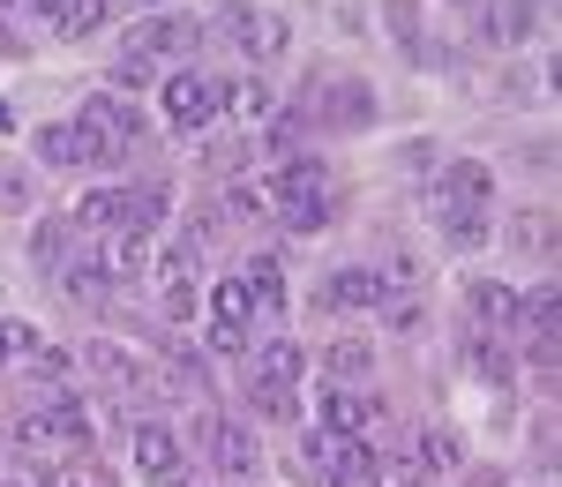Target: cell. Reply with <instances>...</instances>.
<instances>
[{
    "label": "cell",
    "instance_id": "ac0fdd59",
    "mask_svg": "<svg viewBox=\"0 0 562 487\" xmlns=\"http://www.w3.org/2000/svg\"><path fill=\"white\" fill-rule=\"evenodd\" d=\"M76 225H90V233H128V188H83Z\"/></svg>",
    "mask_w": 562,
    "mask_h": 487
},
{
    "label": "cell",
    "instance_id": "7c38bea8",
    "mask_svg": "<svg viewBox=\"0 0 562 487\" xmlns=\"http://www.w3.org/2000/svg\"><path fill=\"white\" fill-rule=\"evenodd\" d=\"M465 308H473V330H503V338H518V330H525V301L510 293V285H495V278L465 293Z\"/></svg>",
    "mask_w": 562,
    "mask_h": 487
},
{
    "label": "cell",
    "instance_id": "d4e9b609",
    "mask_svg": "<svg viewBox=\"0 0 562 487\" xmlns=\"http://www.w3.org/2000/svg\"><path fill=\"white\" fill-rule=\"evenodd\" d=\"M105 15H113L105 0H60V8H53V31H60V38H90Z\"/></svg>",
    "mask_w": 562,
    "mask_h": 487
},
{
    "label": "cell",
    "instance_id": "30bf717a",
    "mask_svg": "<svg viewBox=\"0 0 562 487\" xmlns=\"http://www.w3.org/2000/svg\"><path fill=\"white\" fill-rule=\"evenodd\" d=\"M180 45H195V23H180L173 8H150V15L128 31V53H135V60H166V53H180Z\"/></svg>",
    "mask_w": 562,
    "mask_h": 487
},
{
    "label": "cell",
    "instance_id": "ee69618b",
    "mask_svg": "<svg viewBox=\"0 0 562 487\" xmlns=\"http://www.w3.org/2000/svg\"><path fill=\"white\" fill-rule=\"evenodd\" d=\"M135 8H143V15H150V8H173V0H135Z\"/></svg>",
    "mask_w": 562,
    "mask_h": 487
},
{
    "label": "cell",
    "instance_id": "d590c367",
    "mask_svg": "<svg viewBox=\"0 0 562 487\" xmlns=\"http://www.w3.org/2000/svg\"><path fill=\"white\" fill-rule=\"evenodd\" d=\"M31 211V173H0V218H23Z\"/></svg>",
    "mask_w": 562,
    "mask_h": 487
},
{
    "label": "cell",
    "instance_id": "f546056e",
    "mask_svg": "<svg viewBox=\"0 0 562 487\" xmlns=\"http://www.w3.org/2000/svg\"><path fill=\"white\" fill-rule=\"evenodd\" d=\"M323 98H330V113H346L352 128H368V121H375V98H368L360 83H330Z\"/></svg>",
    "mask_w": 562,
    "mask_h": 487
},
{
    "label": "cell",
    "instance_id": "8992f818",
    "mask_svg": "<svg viewBox=\"0 0 562 487\" xmlns=\"http://www.w3.org/2000/svg\"><path fill=\"white\" fill-rule=\"evenodd\" d=\"M203 457H211L225 480H256V473H262L256 428H240V420H225V412H211V420H203Z\"/></svg>",
    "mask_w": 562,
    "mask_h": 487
},
{
    "label": "cell",
    "instance_id": "8d00e7d4",
    "mask_svg": "<svg viewBox=\"0 0 562 487\" xmlns=\"http://www.w3.org/2000/svg\"><path fill=\"white\" fill-rule=\"evenodd\" d=\"M375 315H383L390 330H413V322H420V301H413V293H390V301H375Z\"/></svg>",
    "mask_w": 562,
    "mask_h": 487
},
{
    "label": "cell",
    "instance_id": "6da1fadb",
    "mask_svg": "<svg viewBox=\"0 0 562 487\" xmlns=\"http://www.w3.org/2000/svg\"><path fill=\"white\" fill-rule=\"evenodd\" d=\"M262 203H270V218L285 233H323L330 211H338V188H330V173L315 158H285L278 173L262 180Z\"/></svg>",
    "mask_w": 562,
    "mask_h": 487
},
{
    "label": "cell",
    "instance_id": "4dcf8cb0",
    "mask_svg": "<svg viewBox=\"0 0 562 487\" xmlns=\"http://www.w3.org/2000/svg\"><path fill=\"white\" fill-rule=\"evenodd\" d=\"M217 211H225V218H270V203H262V188H256V180H233Z\"/></svg>",
    "mask_w": 562,
    "mask_h": 487
},
{
    "label": "cell",
    "instance_id": "3957f363",
    "mask_svg": "<svg viewBox=\"0 0 562 487\" xmlns=\"http://www.w3.org/2000/svg\"><path fill=\"white\" fill-rule=\"evenodd\" d=\"M211 31H217V38H233V53L256 60V68H270V60L293 45V23H285L278 8H256V0H217Z\"/></svg>",
    "mask_w": 562,
    "mask_h": 487
},
{
    "label": "cell",
    "instance_id": "7402d4cb",
    "mask_svg": "<svg viewBox=\"0 0 562 487\" xmlns=\"http://www.w3.org/2000/svg\"><path fill=\"white\" fill-rule=\"evenodd\" d=\"M240 285L256 293V315H278V308H285V270H278V256H256V263L240 270Z\"/></svg>",
    "mask_w": 562,
    "mask_h": 487
},
{
    "label": "cell",
    "instance_id": "e0dca14e",
    "mask_svg": "<svg viewBox=\"0 0 562 487\" xmlns=\"http://www.w3.org/2000/svg\"><path fill=\"white\" fill-rule=\"evenodd\" d=\"M166 218H173V188H166V180H135V188H128V233L150 240Z\"/></svg>",
    "mask_w": 562,
    "mask_h": 487
},
{
    "label": "cell",
    "instance_id": "bcb514c9",
    "mask_svg": "<svg viewBox=\"0 0 562 487\" xmlns=\"http://www.w3.org/2000/svg\"><path fill=\"white\" fill-rule=\"evenodd\" d=\"M525 8H555V0H525Z\"/></svg>",
    "mask_w": 562,
    "mask_h": 487
},
{
    "label": "cell",
    "instance_id": "484cf974",
    "mask_svg": "<svg viewBox=\"0 0 562 487\" xmlns=\"http://www.w3.org/2000/svg\"><path fill=\"white\" fill-rule=\"evenodd\" d=\"M23 367H31V383H38L45 398H53V390H68V375H76V360L60 353V346H38V353L23 360Z\"/></svg>",
    "mask_w": 562,
    "mask_h": 487
},
{
    "label": "cell",
    "instance_id": "9a60e30c",
    "mask_svg": "<svg viewBox=\"0 0 562 487\" xmlns=\"http://www.w3.org/2000/svg\"><path fill=\"white\" fill-rule=\"evenodd\" d=\"M465 360H473L480 383H518V346H510L503 330H473V338H465Z\"/></svg>",
    "mask_w": 562,
    "mask_h": 487
},
{
    "label": "cell",
    "instance_id": "ab89813d",
    "mask_svg": "<svg viewBox=\"0 0 562 487\" xmlns=\"http://www.w3.org/2000/svg\"><path fill=\"white\" fill-rule=\"evenodd\" d=\"M150 487H195V465H188V457H180L173 473H158V480H150Z\"/></svg>",
    "mask_w": 562,
    "mask_h": 487
},
{
    "label": "cell",
    "instance_id": "7dc6e473",
    "mask_svg": "<svg viewBox=\"0 0 562 487\" xmlns=\"http://www.w3.org/2000/svg\"><path fill=\"white\" fill-rule=\"evenodd\" d=\"M0 8H23V0H0Z\"/></svg>",
    "mask_w": 562,
    "mask_h": 487
},
{
    "label": "cell",
    "instance_id": "83f0119b",
    "mask_svg": "<svg viewBox=\"0 0 562 487\" xmlns=\"http://www.w3.org/2000/svg\"><path fill=\"white\" fill-rule=\"evenodd\" d=\"M420 465H428V473H458V465H465V443H458L450 428H420Z\"/></svg>",
    "mask_w": 562,
    "mask_h": 487
},
{
    "label": "cell",
    "instance_id": "8fae6325",
    "mask_svg": "<svg viewBox=\"0 0 562 487\" xmlns=\"http://www.w3.org/2000/svg\"><path fill=\"white\" fill-rule=\"evenodd\" d=\"M270 113H278V98H270L262 76H233V83L217 90V121H233V128H262Z\"/></svg>",
    "mask_w": 562,
    "mask_h": 487
},
{
    "label": "cell",
    "instance_id": "277c9868",
    "mask_svg": "<svg viewBox=\"0 0 562 487\" xmlns=\"http://www.w3.org/2000/svg\"><path fill=\"white\" fill-rule=\"evenodd\" d=\"M420 203H428L435 225L458 218V211H487V203H495V173H487L480 158H450V166H442V173L420 188Z\"/></svg>",
    "mask_w": 562,
    "mask_h": 487
},
{
    "label": "cell",
    "instance_id": "5b68a950",
    "mask_svg": "<svg viewBox=\"0 0 562 487\" xmlns=\"http://www.w3.org/2000/svg\"><path fill=\"white\" fill-rule=\"evenodd\" d=\"M375 301H390L375 263H338V270H323V285H315V308L323 315H368Z\"/></svg>",
    "mask_w": 562,
    "mask_h": 487
},
{
    "label": "cell",
    "instance_id": "1f68e13d",
    "mask_svg": "<svg viewBox=\"0 0 562 487\" xmlns=\"http://www.w3.org/2000/svg\"><path fill=\"white\" fill-rule=\"evenodd\" d=\"M31 353H38V330L15 322V315H0V367H8V360H31Z\"/></svg>",
    "mask_w": 562,
    "mask_h": 487
},
{
    "label": "cell",
    "instance_id": "d6986e66",
    "mask_svg": "<svg viewBox=\"0 0 562 487\" xmlns=\"http://www.w3.org/2000/svg\"><path fill=\"white\" fill-rule=\"evenodd\" d=\"M98 263H105V278H113V285H128V278H143V270H150V240H143V233H105Z\"/></svg>",
    "mask_w": 562,
    "mask_h": 487
},
{
    "label": "cell",
    "instance_id": "4fadbf2b",
    "mask_svg": "<svg viewBox=\"0 0 562 487\" xmlns=\"http://www.w3.org/2000/svg\"><path fill=\"white\" fill-rule=\"evenodd\" d=\"M53 278H60V293L83 301V308H98V301L113 293V278H105V263H98V248H68V263L53 270Z\"/></svg>",
    "mask_w": 562,
    "mask_h": 487
},
{
    "label": "cell",
    "instance_id": "ba28073f",
    "mask_svg": "<svg viewBox=\"0 0 562 487\" xmlns=\"http://www.w3.org/2000/svg\"><path fill=\"white\" fill-rule=\"evenodd\" d=\"M158 105H166L173 128H211V121H217V83H211V76H195V68H173V76L158 83Z\"/></svg>",
    "mask_w": 562,
    "mask_h": 487
},
{
    "label": "cell",
    "instance_id": "cb8c5ba5",
    "mask_svg": "<svg viewBox=\"0 0 562 487\" xmlns=\"http://www.w3.org/2000/svg\"><path fill=\"white\" fill-rule=\"evenodd\" d=\"M60 263H68V225H60V218H38V225H31V270H45V278H53Z\"/></svg>",
    "mask_w": 562,
    "mask_h": 487
},
{
    "label": "cell",
    "instance_id": "d6a6232c",
    "mask_svg": "<svg viewBox=\"0 0 562 487\" xmlns=\"http://www.w3.org/2000/svg\"><path fill=\"white\" fill-rule=\"evenodd\" d=\"M90 375H105V383H128V375H135V360L128 353H121V346H90Z\"/></svg>",
    "mask_w": 562,
    "mask_h": 487
},
{
    "label": "cell",
    "instance_id": "60d3db41",
    "mask_svg": "<svg viewBox=\"0 0 562 487\" xmlns=\"http://www.w3.org/2000/svg\"><path fill=\"white\" fill-rule=\"evenodd\" d=\"M465 487H510V480H503L495 465H480V473H465Z\"/></svg>",
    "mask_w": 562,
    "mask_h": 487
},
{
    "label": "cell",
    "instance_id": "603a6c76",
    "mask_svg": "<svg viewBox=\"0 0 562 487\" xmlns=\"http://www.w3.org/2000/svg\"><path fill=\"white\" fill-rule=\"evenodd\" d=\"M38 158H45V166H60V173L90 166V158H83V135H76V121H53V128H38Z\"/></svg>",
    "mask_w": 562,
    "mask_h": 487
},
{
    "label": "cell",
    "instance_id": "74e56055",
    "mask_svg": "<svg viewBox=\"0 0 562 487\" xmlns=\"http://www.w3.org/2000/svg\"><path fill=\"white\" fill-rule=\"evenodd\" d=\"M143 83H158V68H150V60H135V53H121V68H113V90H143Z\"/></svg>",
    "mask_w": 562,
    "mask_h": 487
},
{
    "label": "cell",
    "instance_id": "f6af8a7d",
    "mask_svg": "<svg viewBox=\"0 0 562 487\" xmlns=\"http://www.w3.org/2000/svg\"><path fill=\"white\" fill-rule=\"evenodd\" d=\"M458 8H465V15H480V8H487V0H458Z\"/></svg>",
    "mask_w": 562,
    "mask_h": 487
},
{
    "label": "cell",
    "instance_id": "9c48e42d",
    "mask_svg": "<svg viewBox=\"0 0 562 487\" xmlns=\"http://www.w3.org/2000/svg\"><path fill=\"white\" fill-rule=\"evenodd\" d=\"M315 428H330V435H352V443H368V435H383V405L360 398L352 383H330L323 390V420Z\"/></svg>",
    "mask_w": 562,
    "mask_h": 487
},
{
    "label": "cell",
    "instance_id": "7a4b0ae2",
    "mask_svg": "<svg viewBox=\"0 0 562 487\" xmlns=\"http://www.w3.org/2000/svg\"><path fill=\"white\" fill-rule=\"evenodd\" d=\"M76 135H83V158H90V166H121L128 150H143L150 121L135 113L121 90H90L83 113H76Z\"/></svg>",
    "mask_w": 562,
    "mask_h": 487
},
{
    "label": "cell",
    "instance_id": "2e32d148",
    "mask_svg": "<svg viewBox=\"0 0 562 487\" xmlns=\"http://www.w3.org/2000/svg\"><path fill=\"white\" fill-rule=\"evenodd\" d=\"M135 465H143V480H158V473L180 465V435L166 420H143V428H135Z\"/></svg>",
    "mask_w": 562,
    "mask_h": 487
},
{
    "label": "cell",
    "instance_id": "e575fe53",
    "mask_svg": "<svg viewBox=\"0 0 562 487\" xmlns=\"http://www.w3.org/2000/svg\"><path fill=\"white\" fill-rule=\"evenodd\" d=\"M420 480H428L420 457H390V465H375V487H420Z\"/></svg>",
    "mask_w": 562,
    "mask_h": 487
},
{
    "label": "cell",
    "instance_id": "52a82bcc",
    "mask_svg": "<svg viewBox=\"0 0 562 487\" xmlns=\"http://www.w3.org/2000/svg\"><path fill=\"white\" fill-rule=\"evenodd\" d=\"M293 383H301V346H293V338H270L256 353V405L285 420V412H293Z\"/></svg>",
    "mask_w": 562,
    "mask_h": 487
},
{
    "label": "cell",
    "instance_id": "5bb4252c",
    "mask_svg": "<svg viewBox=\"0 0 562 487\" xmlns=\"http://www.w3.org/2000/svg\"><path fill=\"white\" fill-rule=\"evenodd\" d=\"M473 23H480V38H487V45H525V38H532V23H540V8H525V0H487Z\"/></svg>",
    "mask_w": 562,
    "mask_h": 487
},
{
    "label": "cell",
    "instance_id": "b9f144b4",
    "mask_svg": "<svg viewBox=\"0 0 562 487\" xmlns=\"http://www.w3.org/2000/svg\"><path fill=\"white\" fill-rule=\"evenodd\" d=\"M0 487H60V480H53V473H38V480H31V473H8Z\"/></svg>",
    "mask_w": 562,
    "mask_h": 487
},
{
    "label": "cell",
    "instance_id": "44dd1931",
    "mask_svg": "<svg viewBox=\"0 0 562 487\" xmlns=\"http://www.w3.org/2000/svg\"><path fill=\"white\" fill-rule=\"evenodd\" d=\"M323 375H330V383H368V375H375V346H368V338H330Z\"/></svg>",
    "mask_w": 562,
    "mask_h": 487
},
{
    "label": "cell",
    "instance_id": "f1b7e54d",
    "mask_svg": "<svg viewBox=\"0 0 562 487\" xmlns=\"http://www.w3.org/2000/svg\"><path fill=\"white\" fill-rule=\"evenodd\" d=\"M301 113H270V121H262V150H270V158H293V150H301Z\"/></svg>",
    "mask_w": 562,
    "mask_h": 487
},
{
    "label": "cell",
    "instance_id": "f35d334b",
    "mask_svg": "<svg viewBox=\"0 0 562 487\" xmlns=\"http://www.w3.org/2000/svg\"><path fill=\"white\" fill-rule=\"evenodd\" d=\"M383 8H390V15H383V23H390V38H405V45L420 38V15H413V0H383Z\"/></svg>",
    "mask_w": 562,
    "mask_h": 487
},
{
    "label": "cell",
    "instance_id": "ffe728a7",
    "mask_svg": "<svg viewBox=\"0 0 562 487\" xmlns=\"http://www.w3.org/2000/svg\"><path fill=\"white\" fill-rule=\"evenodd\" d=\"M203 308H211V322H240V330H248V322H256V293H248L240 278H211V285H203Z\"/></svg>",
    "mask_w": 562,
    "mask_h": 487
},
{
    "label": "cell",
    "instance_id": "836d02e7",
    "mask_svg": "<svg viewBox=\"0 0 562 487\" xmlns=\"http://www.w3.org/2000/svg\"><path fill=\"white\" fill-rule=\"evenodd\" d=\"M203 346H211V360H233V353H248V330H240V322H211Z\"/></svg>",
    "mask_w": 562,
    "mask_h": 487
},
{
    "label": "cell",
    "instance_id": "7bdbcfd3",
    "mask_svg": "<svg viewBox=\"0 0 562 487\" xmlns=\"http://www.w3.org/2000/svg\"><path fill=\"white\" fill-rule=\"evenodd\" d=\"M60 487H113V480H105V473H68Z\"/></svg>",
    "mask_w": 562,
    "mask_h": 487
},
{
    "label": "cell",
    "instance_id": "4316f807",
    "mask_svg": "<svg viewBox=\"0 0 562 487\" xmlns=\"http://www.w3.org/2000/svg\"><path fill=\"white\" fill-rule=\"evenodd\" d=\"M487 233H495L487 211H458V218H442V240H450L458 256H480V248H487Z\"/></svg>",
    "mask_w": 562,
    "mask_h": 487
}]
</instances>
